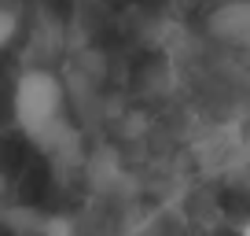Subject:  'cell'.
Masks as SVG:
<instances>
[{"instance_id":"6da1fadb","label":"cell","mask_w":250,"mask_h":236,"mask_svg":"<svg viewBox=\"0 0 250 236\" xmlns=\"http://www.w3.org/2000/svg\"><path fill=\"white\" fill-rule=\"evenodd\" d=\"M11 111H15L19 129L41 148H52L59 133H66V118H62L66 115V93L52 71H26L15 81Z\"/></svg>"},{"instance_id":"7a4b0ae2","label":"cell","mask_w":250,"mask_h":236,"mask_svg":"<svg viewBox=\"0 0 250 236\" xmlns=\"http://www.w3.org/2000/svg\"><path fill=\"white\" fill-rule=\"evenodd\" d=\"M15 26H19L15 11H8V8H0V48L8 45L11 37H15Z\"/></svg>"},{"instance_id":"3957f363","label":"cell","mask_w":250,"mask_h":236,"mask_svg":"<svg viewBox=\"0 0 250 236\" xmlns=\"http://www.w3.org/2000/svg\"><path fill=\"white\" fill-rule=\"evenodd\" d=\"M239 236H250V221H247V225H243V229H239Z\"/></svg>"}]
</instances>
